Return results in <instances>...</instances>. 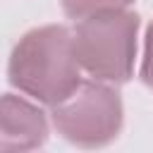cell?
I'll list each match as a JSON object with an SVG mask.
<instances>
[{"instance_id":"8992f818","label":"cell","mask_w":153,"mask_h":153,"mask_svg":"<svg viewBox=\"0 0 153 153\" xmlns=\"http://www.w3.org/2000/svg\"><path fill=\"white\" fill-rule=\"evenodd\" d=\"M141 79L153 88V24L148 26V33H146V55L141 62Z\"/></svg>"},{"instance_id":"277c9868","label":"cell","mask_w":153,"mask_h":153,"mask_svg":"<svg viewBox=\"0 0 153 153\" xmlns=\"http://www.w3.org/2000/svg\"><path fill=\"white\" fill-rule=\"evenodd\" d=\"M29 96L5 93L2 98V129H0V151H26L36 148L48 136V120L36 108Z\"/></svg>"},{"instance_id":"3957f363","label":"cell","mask_w":153,"mask_h":153,"mask_svg":"<svg viewBox=\"0 0 153 153\" xmlns=\"http://www.w3.org/2000/svg\"><path fill=\"white\" fill-rule=\"evenodd\" d=\"M110 81H81V86L53 105L55 129L79 146H100L117 136L122 124L120 93L108 86Z\"/></svg>"},{"instance_id":"6da1fadb","label":"cell","mask_w":153,"mask_h":153,"mask_svg":"<svg viewBox=\"0 0 153 153\" xmlns=\"http://www.w3.org/2000/svg\"><path fill=\"white\" fill-rule=\"evenodd\" d=\"M10 81L19 93L57 105L81 86V65L74 55L72 33L65 26L29 31L10 60Z\"/></svg>"},{"instance_id":"5b68a950","label":"cell","mask_w":153,"mask_h":153,"mask_svg":"<svg viewBox=\"0 0 153 153\" xmlns=\"http://www.w3.org/2000/svg\"><path fill=\"white\" fill-rule=\"evenodd\" d=\"M131 0H62L65 12L74 19H84L88 14H98V12H110V10H122L127 7Z\"/></svg>"},{"instance_id":"7a4b0ae2","label":"cell","mask_w":153,"mask_h":153,"mask_svg":"<svg viewBox=\"0 0 153 153\" xmlns=\"http://www.w3.org/2000/svg\"><path fill=\"white\" fill-rule=\"evenodd\" d=\"M136 14L122 10L88 14L72 31L74 55L84 72L100 81H124L134 67L136 50Z\"/></svg>"}]
</instances>
